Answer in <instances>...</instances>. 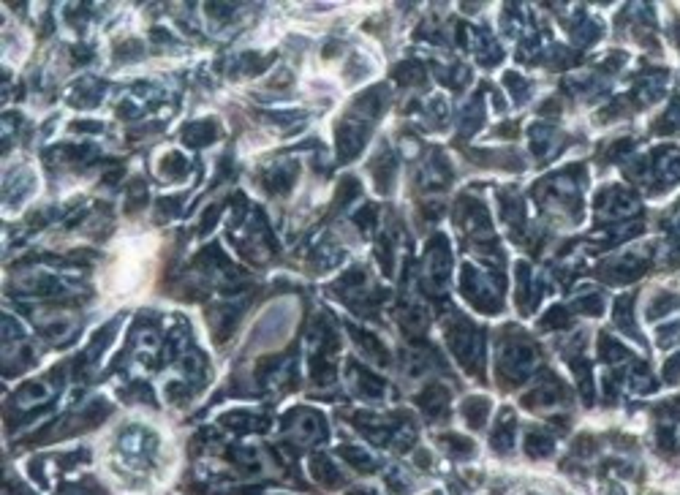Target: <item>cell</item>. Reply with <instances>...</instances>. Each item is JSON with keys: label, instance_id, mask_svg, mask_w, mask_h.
I'll list each match as a JSON object with an SVG mask.
<instances>
[{"label": "cell", "instance_id": "1", "mask_svg": "<svg viewBox=\"0 0 680 495\" xmlns=\"http://www.w3.org/2000/svg\"><path fill=\"white\" fill-rule=\"evenodd\" d=\"M310 471H313V476H316L321 485H327V487L340 485V476H338V471L329 466L327 457H313V460H310Z\"/></svg>", "mask_w": 680, "mask_h": 495}]
</instances>
